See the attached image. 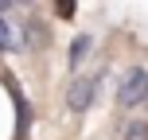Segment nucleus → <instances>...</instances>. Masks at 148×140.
<instances>
[{
    "label": "nucleus",
    "instance_id": "1",
    "mask_svg": "<svg viewBox=\"0 0 148 140\" xmlns=\"http://www.w3.org/2000/svg\"><path fill=\"white\" fill-rule=\"evenodd\" d=\"M148 101V70L144 66H129L117 82V105L125 109H136V105Z\"/></svg>",
    "mask_w": 148,
    "mask_h": 140
},
{
    "label": "nucleus",
    "instance_id": "2",
    "mask_svg": "<svg viewBox=\"0 0 148 140\" xmlns=\"http://www.w3.org/2000/svg\"><path fill=\"white\" fill-rule=\"evenodd\" d=\"M94 101H97V78H74L66 89V105L74 113H86Z\"/></svg>",
    "mask_w": 148,
    "mask_h": 140
},
{
    "label": "nucleus",
    "instance_id": "5",
    "mask_svg": "<svg viewBox=\"0 0 148 140\" xmlns=\"http://www.w3.org/2000/svg\"><path fill=\"white\" fill-rule=\"evenodd\" d=\"M117 136L121 140H148V125L144 121H125V125L117 128Z\"/></svg>",
    "mask_w": 148,
    "mask_h": 140
},
{
    "label": "nucleus",
    "instance_id": "3",
    "mask_svg": "<svg viewBox=\"0 0 148 140\" xmlns=\"http://www.w3.org/2000/svg\"><path fill=\"white\" fill-rule=\"evenodd\" d=\"M23 23L16 20V16H0V51L4 55H16V51H23Z\"/></svg>",
    "mask_w": 148,
    "mask_h": 140
},
{
    "label": "nucleus",
    "instance_id": "4",
    "mask_svg": "<svg viewBox=\"0 0 148 140\" xmlns=\"http://www.w3.org/2000/svg\"><path fill=\"white\" fill-rule=\"evenodd\" d=\"M90 51H94V39H90V35H78V39L70 43V66H82Z\"/></svg>",
    "mask_w": 148,
    "mask_h": 140
}]
</instances>
